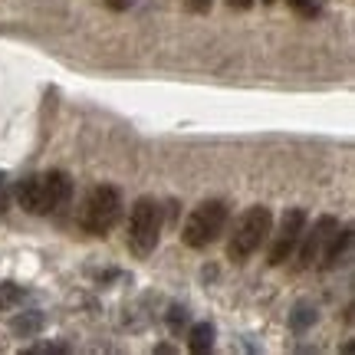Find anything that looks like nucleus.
Instances as JSON below:
<instances>
[{
  "label": "nucleus",
  "instance_id": "f257e3e1",
  "mask_svg": "<svg viewBox=\"0 0 355 355\" xmlns=\"http://www.w3.org/2000/svg\"><path fill=\"white\" fill-rule=\"evenodd\" d=\"M73 194V181L66 171H43L17 184V201L30 214H53Z\"/></svg>",
  "mask_w": 355,
  "mask_h": 355
},
{
  "label": "nucleus",
  "instance_id": "f03ea898",
  "mask_svg": "<svg viewBox=\"0 0 355 355\" xmlns=\"http://www.w3.org/2000/svg\"><path fill=\"white\" fill-rule=\"evenodd\" d=\"M122 217V194L109 184H99L86 194L83 211H79V227L92 237H105Z\"/></svg>",
  "mask_w": 355,
  "mask_h": 355
},
{
  "label": "nucleus",
  "instance_id": "7ed1b4c3",
  "mask_svg": "<svg viewBox=\"0 0 355 355\" xmlns=\"http://www.w3.org/2000/svg\"><path fill=\"white\" fill-rule=\"evenodd\" d=\"M270 234H273V214L257 204L241 217V224H237V230H234V237L227 243V257L234 263H247L270 241Z\"/></svg>",
  "mask_w": 355,
  "mask_h": 355
},
{
  "label": "nucleus",
  "instance_id": "20e7f679",
  "mask_svg": "<svg viewBox=\"0 0 355 355\" xmlns=\"http://www.w3.org/2000/svg\"><path fill=\"white\" fill-rule=\"evenodd\" d=\"M227 204L224 201H204L198 204L194 211H191L188 224L181 230V241L188 243L191 250H204V247H211V243L224 234L227 227Z\"/></svg>",
  "mask_w": 355,
  "mask_h": 355
},
{
  "label": "nucleus",
  "instance_id": "39448f33",
  "mask_svg": "<svg viewBox=\"0 0 355 355\" xmlns=\"http://www.w3.org/2000/svg\"><path fill=\"white\" fill-rule=\"evenodd\" d=\"M162 237V204L155 198H139L128 217V250L135 257H148Z\"/></svg>",
  "mask_w": 355,
  "mask_h": 355
},
{
  "label": "nucleus",
  "instance_id": "423d86ee",
  "mask_svg": "<svg viewBox=\"0 0 355 355\" xmlns=\"http://www.w3.org/2000/svg\"><path fill=\"white\" fill-rule=\"evenodd\" d=\"M303 230H306V211H303V207H293V211H286V214H283V220H279L277 237H273V243H270V263H273V266L286 263V260L293 257V250L300 247Z\"/></svg>",
  "mask_w": 355,
  "mask_h": 355
},
{
  "label": "nucleus",
  "instance_id": "0eeeda50",
  "mask_svg": "<svg viewBox=\"0 0 355 355\" xmlns=\"http://www.w3.org/2000/svg\"><path fill=\"white\" fill-rule=\"evenodd\" d=\"M336 230H339V220H336V217H319L309 234L303 230V237H300V241H303V247H300V270H306V266L316 263Z\"/></svg>",
  "mask_w": 355,
  "mask_h": 355
},
{
  "label": "nucleus",
  "instance_id": "6e6552de",
  "mask_svg": "<svg viewBox=\"0 0 355 355\" xmlns=\"http://www.w3.org/2000/svg\"><path fill=\"white\" fill-rule=\"evenodd\" d=\"M349 243H352V230H336L329 237V243H326L322 257H319V266H322V270H332V266L343 260L345 250H349Z\"/></svg>",
  "mask_w": 355,
  "mask_h": 355
},
{
  "label": "nucleus",
  "instance_id": "1a4fd4ad",
  "mask_svg": "<svg viewBox=\"0 0 355 355\" xmlns=\"http://www.w3.org/2000/svg\"><path fill=\"white\" fill-rule=\"evenodd\" d=\"M211 345H214V326L211 322H198L188 336V349L194 355H201V352H211Z\"/></svg>",
  "mask_w": 355,
  "mask_h": 355
},
{
  "label": "nucleus",
  "instance_id": "9d476101",
  "mask_svg": "<svg viewBox=\"0 0 355 355\" xmlns=\"http://www.w3.org/2000/svg\"><path fill=\"white\" fill-rule=\"evenodd\" d=\"M316 322V306H309V303H300L296 306V313H293V329L296 332H306L309 326Z\"/></svg>",
  "mask_w": 355,
  "mask_h": 355
},
{
  "label": "nucleus",
  "instance_id": "9b49d317",
  "mask_svg": "<svg viewBox=\"0 0 355 355\" xmlns=\"http://www.w3.org/2000/svg\"><path fill=\"white\" fill-rule=\"evenodd\" d=\"M43 326V316L33 313V316H17L13 319V332H24V336H33V332Z\"/></svg>",
  "mask_w": 355,
  "mask_h": 355
},
{
  "label": "nucleus",
  "instance_id": "f8f14e48",
  "mask_svg": "<svg viewBox=\"0 0 355 355\" xmlns=\"http://www.w3.org/2000/svg\"><path fill=\"white\" fill-rule=\"evenodd\" d=\"M20 296H24V290H20V286H13V283H3V286H0V309H10V306L17 303Z\"/></svg>",
  "mask_w": 355,
  "mask_h": 355
},
{
  "label": "nucleus",
  "instance_id": "ddd939ff",
  "mask_svg": "<svg viewBox=\"0 0 355 355\" xmlns=\"http://www.w3.org/2000/svg\"><path fill=\"white\" fill-rule=\"evenodd\" d=\"M181 326H188V309H184V306H171V313H168V329L181 332Z\"/></svg>",
  "mask_w": 355,
  "mask_h": 355
},
{
  "label": "nucleus",
  "instance_id": "4468645a",
  "mask_svg": "<svg viewBox=\"0 0 355 355\" xmlns=\"http://www.w3.org/2000/svg\"><path fill=\"white\" fill-rule=\"evenodd\" d=\"M66 352V345L60 343H43V345H30L26 349V355H63Z\"/></svg>",
  "mask_w": 355,
  "mask_h": 355
},
{
  "label": "nucleus",
  "instance_id": "2eb2a0df",
  "mask_svg": "<svg viewBox=\"0 0 355 355\" xmlns=\"http://www.w3.org/2000/svg\"><path fill=\"white\" fill-rule=\"evenodd\" d=\"M286 3H290L300 17H313V13H316V3H313V0H286Z\"/></svg>",
  "mask_w": 355,
  "mask_h": 355
},
{
  "label": "nucleus",
  "instance_id": "dca6fc26",
  "mask_svg": "<svg viewBox=\"0 0 355 355\" xmlns=\"http://www.w3.org/2000/svg\"><path fill=\"white\" fill-rule=\"evenodd\" d=\"M188 3V10H194V13H207L211 10V0H184Z\"/></svg>",
  "mask_w": 355,
  "mask_h": 355
},
{
  "label": "nucleus",
  "instance_id": "f3484780",
  "mask_svg": "<svg viewBox=\"0 0 355 355\" xmlns=\"http://www.w3.org/2000/svg\"><path fill=\"white\" fill-rule=\"evenodd\" d=\"M128 3H132V0H105L109 10H128Z\"/></svg>",
  "mask_w": 355,
  "mask_h": 355
},
{
  "label": "nucleus",
  "instance_id": "a211bd4d",
  "mask_svg": "<svg viewBox=\"0 0 355 355\" xmlns=\"http://www.w3.org/2000/svg\"><path fill=\"white\" fill-rule=\"evenodd\" d=\"M227 3L234 10H250V7H254V0H227Z\"/></svg>",
  "mask_w": 355,
  "mask_h": 355
},
{
  "label": "nucleus",
  "instance_id": "6ab92c4d",
  "mask_svg": "<svg viewBox=\"0 0 355 355\" xmlns=\"http://www.w3.org/2000/svg\"><path fill=\"white\" fill-rule=\"evenodd\" d=\"M263 3H273V0H263Z\"/></svg>",
  "mask_w": 355,
  "mask_h": 355
}]
</instances>
